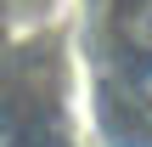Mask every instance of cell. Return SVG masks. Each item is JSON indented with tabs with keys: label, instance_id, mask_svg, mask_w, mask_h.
I'll list each match as a JSON object with an SVG mask.
<instances>
[{
	"label": "cell",
	"instance_id": "cell-1",
	"mask_svg": "<svg viewBox=\"0 0 152 147\" xmlns=\"http://www.w3.org/2000/svg\"><path fill=\"white\" fill-rule=\"evenodd\" d=\"M118 28H124V40H130L135 51H152V0H124Z\"/></svg>",
	"mask_w": 152,
	"mask_h": 147
},
{
	"label": "cell",
	"instance_id": "cell-2",
	"mask_svg": "<svg viewBox=\"0 0 152 147\" xmlns=\"http://www.w3.org/2000/svg\"><path fill=\"white\" fill-rule=\"evenodd\" d=\"M147 96H152V79H147Z\"/></svg>",
	"mask_w": 152,
	"mask_h": 147
}]
</instances>
